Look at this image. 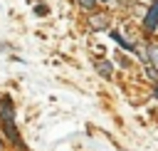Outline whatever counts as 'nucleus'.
<instances>
[{"instance_id":"nucleus-1","label":"nucleus","mask_w":158,"mask_h":151,"mask_svg":"<svg viewBox=\"0 0 158 151\" xmlns=\"http://www.w3.org/2000/svg\"><path fill=\"white\" fill-rule=\"evenodd\" d=\"M109 22H111V17H109V12H94V15H89V30L91 32H101V30H106L109 27Z\"/></svg>"},{"instance_id":"nucleus-2","label":"nucleus","mask_w":158,"mask_h":151,"mask_svg":"<svg viewBox=\"0 0 158 151\" xmlns=\"http://www.w3.org/2000/svg\"><path fill=\"white\" fill-rule=\"evenodd\" d=\"M156 27H158V5L153 2V5L148 7L146 17H143V30H146V32H156Z\"/></svg>"},{"instance_id":"nucleus-3","label":"nucleus","mask_w":158,"mask_h":151,"mask_svg":"<svg viewBox=\"0 0 158 151\" xmlns=\"http://www.w3.org/2000/svg\"><path fill=\"white\" fill-rule=\"evenodd\" d=\"M94 67H96V72H99L104 79H111V74H114V64H111L109 59H99Z\"/></svg>"},{"instance_id":"nucleus-4","label":"nucleus","mask_w":158,"mask_h":151,"mask_svg":"<svg viewBox=\"0 0 158 151\" xmlns=\"http://www.w3.org/2000/svg\"><path fill=\"white\" fill-rule=\"evenodd\" d=\"M143 59H146V64H151V67H156V69H158V45H148V50H146Z\"/></svg>"},{"instance_id":"nucleus-5","label":"nucleus","mask_w":158,"mask_h":151,"mask_svg":"<svg viewBox=\"0 0 158 151\" xmlns=\"http://www.w3.org/2000/svg\"><path fill=\"white\" fill-rule=\"evenodd\" d=\"M111 37H114V40L118 42V47H123V50H128V52H136V54H138V50H136V45H131L128 40H123V37H121L118 32H111Z\"/></svg>"},{"instance_id":"nucleus-6","label":"nucleus","mask_w":158,"mask_h":151,"mask_svg":"<svg viewBox=\"0 0 158 151\" xmlns=\"http://www.w3.org/2000/svg\"><path fill=\"white\" fill-rule=\"evenodd\" d=\"M5 134H7V136H10V139H12L15 144H17V146H22V139H20V134L15 131V126H12V121H5Z\"/></svg>"},{"instance_id":"nucleus-7","label":"nucleus","mask_w":158,"mask_h":151,"mask_svg":"<svg viewBox=\"0 0 158 151\" xmlns=\"http://www.w3.org/2000/svg\"><path fill=\"white\" fill-rule=\"evenodd\" d=\"M81 10H94V5H96V0H74Z\"/></svg>"},{"instance_id":"nucleus-8","label":"nucleus","mask_w":158,"mask_h":151,"mask_svg":"<svg viewBox=\"0 0 158 151\" xmlns=\"http://www.w3.org/2000/svg\"><path fill=\"white\" fill-rule=\"evenodd\" d=\"M0 114H2L5 121H12V106H7V101L2 104V111H0Z\"/></svg>"},{"instance_id":"nucleus-9","label":"nucleus","mask_w":158,"mask_h":151,"mask_svg":"<svg viewBox=\"0 0 158 151\" xmlns=\"http://www.w3.org/2000/svg\"><path fill=\"white\" fill-rule=\"evenodd\" d=\"M146 74H148L151 79H156V82H158V69H156V67H151V64H146Z\"/></svg>"},{"instance_id":"nucleus-10","label":"nucleus","mask_w":158,"mask_h":151,"mask_svg":"<svg viewBox=\"0 0 158 151\" xmlns=\"http://www.w3.org/2000/svg\"><path fill=\"white\" fill-rule=\"evenodd\" d=\"M35 12H37V15H47V7H44V5H37Z\"/></svg>"},{"instance_id":"nucleus-11","label":"nucleus","mask_w":158,"mask_h":151,"mask_svg":"<svg viewBox=\"0 0 158 151\" xmlns=\"http://www.w3.org/2000/svg\"><path fill=\"white\" fill-rule=\"evenodd\" d=\"M156 97H158V87H156Z\"/></svg>"},{"instance_id":"nucleus-12","label":"nucleus","mask_w":158,"mask_h":151,"mask_svg":"<svg viewBox=\"0 0 158 151\" xmlns=\"http://www.w3.org/2000/svg\"><path fill=\"white\" fill-rule=\"evenodd\" d=\"M153 2H156V5H158V0H153Z\"/></svg>"}]
</instances>
